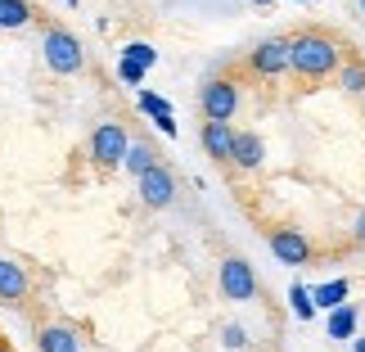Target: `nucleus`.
<instances>
[{
  "mask_svg": "<svg viewBox=\"0 0 365 352\" xmlns=\"http://www.w3.org/2000/svg\"><path fill=\"white\" fill-rule=\"evenodd\" d=\"M289 307H293V316H298V321H312V316H316L312 289H307V285H293V289H289Z\"/></svg>",
  "mask_w": 365,
  "mask_h": 352,
  "instance_id": "18",
  "label": "nucleus"
},
{
  "mask_svg": "<svg viewBox=\"0 0 365 352\" xmlns=\"http://www.w3.org/2000/svg\"><path fill=\"white\" fill-rule=\"evenodd\" d=\"M36 343H41V352H81L77 330H68V326H46L36 334Z\"/></svg>",
  "mask_w": 365,
  "mask_h": 352,
  "instance_id": "12",
  "label": "nucleus"
},
{
  "mask_svg": "<svg viewBox=\"0 0 365 352\" xmlns=\"http://www.w3.org/2000/svg\"><path fill=\"white\" fill-rule=\"evenodd\" d=\"M63 5H81V0H63Z\"/></svg>",
  "mask_w": 365,
  "mask_h": 352,
  "instance_id": "27",
  "label": "nucleus"
},
{
  "mask_svg": "<svg viewBox=\"0 0 365 352\" xmlns=\"http://www.w3.org/2000/svg\"><path fill=\"white\" fill-rule=\"evenodd\" d=\"M153 126H158L163 136H176V122H172V118H158V122H153Z\"/></svg>",
  "mask_w": 365,
  "mask_h": 352,
  "instance_id": "23",
  "label": "nucleus"
},
{
  "mask_svg": "<svg viewBox=\"0 0 365 352\" xmlns=\"http://www.w3.org/2000/svg\"><path fill=\"white\" fill-rule=\"evenodd\" d=\"M289 68L307 81H320L339 68V46L325 32H302V36L289 41Z\"/></svg>",
  "mask_w": 365,
  "mask_h": 352,
  "instance_id": "1",
  "label": "nucleus"
},
{
  "mask_svg": "<svg viewBox=\"0 0 365 352\" xmlns=\"http://www.w3.org/2000/svg\"><path fill=\"white\" fill-rule=\"evenodd\" d=\"M339 86L347 95H365V64H347L343 73H339Z\"/></svg>",
  "mask_w": 365,
  "mask_h": 352,
  "instance_id": "19",
  "label": "nucleus"
},
{
  "mask_svg": "<svg viewBox=\"0 0 365 352\" xmlns=\"http://www.w3.org/2000/svg\"><path fill=\"white\" fill-rule=\"evenodd\" d=\"M0 352H14V348H5V343H0Z\"/></svg>",
  "mask_w": 365,
  "mask_h": 352,
  "instance_id": "28",
  "label": "nucleus"
},
{
  "mask_svg": "<svg viewBox=\"0 0 365 352\" xmlns=\"http://www.w3.org/2000/svg\"><path fill=\"white\" fill-rule=\"evenodd\" d=\"M298 5H307V0H298Z\"/></svg>",
  "mask_w": 365,
  "mask_h": 352,
  "instance_id": "29",
  "label": "nucleus"
},
{
  "mask_svg": "<svg viewBox=\"0 0 365 352\" xmlns=\"http://www.w3.org/2000/svg\"><path fill=\"white\" fill-rule=\"evenodd\" d=\"M203 149H207V159L230 163V149H235V126H230V122H203Z\"/></svg>",
  "mask_w": 365,
  "mask_h": 352,
  "instance_id": "11",
  "label": "nucleus"
},
{
  "mask_svg": "<svg viewBox=\"0 0 365 352\" xmlns=\"http://www.w3.org/2000/svg\"><path fill=\"white\" fill-rule=\"evenodd\" d=\"M221 293H226L230 303L257 298V276H252V266L244 258H226V262H221Z\"/></svg>",
  "mask_w": 365,
  "mask_h": 352,
  "instance_id": "5",
  "label": "nucleus"
},
{
  "mask_svg": "<svg viewBox=\"0 0 365 352\" xmlns=\"http://www.w3.org/2000/svg\"><path fill=\"white\" fill-rule=\"evenodd\" d=\"M221 343H226L230 352H240V348H248V330L244 326H226L221 330Z\"/></svg>",
  "mask_w": 365,
  "mask_h": 352,
  "instance_id": "21",
  "label": "nucleus"
},
{
  "mask_svg": "<svg viewBox=\"0 0 365 352\" xmlns=\"http://www.w3.org/2000/svg\"><path fill=\"white\" fill-rule=\"evenodd\" d=\"M312 303H316V312L320 307H325V312H339V307L347 303V280H325V285H316Z\"/></svg>",
  "mask_w": 365,
  "mask_h": 352,
  "instance_id": "13",
  "label": "nucleus"
},
{
  "mask_svg": "<svg viewBox=\"0 0 365 352\" xmlns=\"http://www.w3.org/2000/svg\"><path fill=\"white\" fill-rule=\"evenodd\" d=\"M361 9H365V0H361Z\"/></svg>",
  "mask_w": 365,
  "mask_h": 352,
  "instance_id": "30",
  "label": "nucleus"
},
{
  "mask_svg": "<svg viewBox=\"0 0 365 352\" xmlns=\"http://www.w3.org/2000/svg\"><path fill=\"white\" fill-rule=\"evenodd\" d=\"M122 167H126V172H131V176L140 181L145 172H153V167H158V154H153V149L145 145V140H131V149H126V163H122Z\"/></svg>",
  "mask_w": 365,
  "mask_h": 352,
  "instance_id": "14",
  "label": "nucleus"
},
{
  "mask_svg": "<svg viewBox=\"0 0 365 352\" xmlns=\"http://www.w3.org/2000/svg\"><path fill=\"white\" fill-rule=\"evenodd\" d=\"M140 199H145L149 208H172V199H176V176L158 163L153 172L140 176Z\"/></svg>",
  "mask_w": 365,
  "mask_h": 352,
  "instance_id": "8",
  "label": "nucleus"
},
{
  "mask_svg": "<svg viewBox=\"0 0 365 352\" xmlns=\"http://www.w3.org/2000/svg\"><path fill=\"white\" fill-rule=\"evenodd\" d=\"M46 64H50V73H81V64H86V50H81V41L68 32V27H50L46 32Z\"/></svg>",
  "mask_w": 365,
  "mask_h": 352,
  "instance_id": "2",
  "label": "nucleus"
},
{
  "mask_svg": "<svg viewBox=\"0 0 365 352\" xmlns=\"http://www.w3.org/2000/svg\"><path fill=\"white\" fill-rule=\"evenodd\" d=\"M248 64H252V73H257V77L289 73V36H266L262 46L248 54Z\"/></svg>",
  "mask_w": 365,
  "mask_h": 352,
  "instance_id": "6",
  "label": "nucleus"
},
{
  "mask_svg": "<svg viewBox=\"0 0 365 352\" xmlns=\"http://www.w3.org/2000/svg\"><path fill=\"white\" fill-rule=\"evenodd\" d=\"M27 293H32V280H27V271H23L19 262L0 258V298H5V303H23Z\"/></svg>",
  "mask_w": 365,
  "mask_h": 352,
  "instance_id": "9",
  "label": "nucleus"
},
{
  "mask_svg": "<svg viewBox=\"0 0 365 352\" xmlns=\"http://www.w3.org/2000/svg\"><path fill=\"white\" fill-rule=\"evenodd\" d=\"M266 159V145L257 131H235V149H230V163L244 167V172H252V167H262Z\"/></svg>",
  "mask_w": 365,
  "mask_h": 352,
  "instance_id": "10",
  "label": "nucleus"
},
{
  "mask_svg": "<svg viewBox=\"0 0 365 352\" xmlns=\"http://www.w3.org/2000/svg\"><path fill=\"white\" fill-rule=\"evenodd\" d=\"M352 348H356V352H365V339H352Z\"/></svg>",
  "mask_w": 365,
  "mask_h": 352,
  "instance_id": "25",
  "label": "nucleus"
},
{
  "mask_svg": "<svg viewBox=\"0 0 365 352\" xmlns=\"http://www.w3.org/2000/svg\"><path fill=\"white\" fill-rule=\"evenodd\" d=\"M118 77H122V81H131V86H140V81H145V68H135V64L118 59Z\"/></svg>",
  "mask_w": 365,
  "mask_h": 352,
  "instance_id": "22",
  "label": "nucleus"
},
{
  "mask_svg": "<svg viewBox=\"0 0 365 352\" xmlns=\"http://www.w3.org/2000/svg\"><path fill=\"white\" fill-rule=\"evenodd\" d=\"M199 104H203L207 122H230V118H235V109H240V86H235L230 77H212V81L203 86Z\"/></svg>",
  "mask_w": 365,
  "mask_h": 352,
  "instance_id": "4",
  "label": "nucleus"
},
{
  "mask_svg": "<svg viewBox=\"0 0 365 352\" xmlns=\"http://www.w3.org/2000/svg\"><path fill=\"white\" fill-rule=\"evenodd\" d=\"M27 23H32L27 0H0V27H27Z\"/></svg>",
  "mask_w": 365,
  "mask_h": 352,
  "instance_id": "16",
  "label": "nucleus"
},
{
  "mask_svg": "<svg viewBox=\"0 0 365 352\" xmlns=\"http://www.w3.org/2000/svg\"><path fill=\"white\" fill-rule=\"evenodd\" d=\"M271 253L284 266H307V262H312V239H307L302 231H289V226L271 231Z\"/></svg>",
  "mask_w": 365,
  "mask_h": 352,
  "instance_id": "7",
  "label": "nucleus"
},
{
  "mask_svg": "<svg viewBox=\"0 0 365 352\" xmlns=\"http://www.w3.org/2000/svg\"><path fill=\"white\" fill-rule=\"evenodd\" d=\"M252 5H271V0H252Z\"/></svg>",
  "mask_w": 365,
  "mask_h": 352,
  "instance_id": "26",
  "label": "nucleus"
},
{
  "mask_svg": "<svg viewBox=\"0 0 365 352\" xmlns=\"http://www.w3.org/2000/svg\"><path fill=\"white\" fill-rule=\"evenodd\" d=\"M122 59H126V64H135V68H145V73H149V68L158 64V50H153L149 41H131V46H122Z\"/></svg>",
  "mask_w": 365,
  "mask_h": 352,
  "instance_id": "17",
  "label": "nucleus"
},
{
  "mask_svg": "<svg viewBox=\"0 0 365 352\" xmlns=\"http://www.w3.org/2000/svg\"><path fill=\"white\" fill-rule=\"evenodd\" d=\"M140 114H149L153 122H158V118H172V104H167L163 95H153V91H145V95H140Z\"/></svg>",
  "mask_w": 365,
  "mask_h": 352,
  "instance_id": "20",
  "label": "nucleus"
},
{
  "mask_svg": "<svg viewBox=\"0 0 365 352\" xmlns=\"http://www.w3.org/2000/svg\"><path fill=\"white\" fill-rule=\"evenodd\" d=\"M356 239H361V244H365V213L356 217Z\"/></svg>",
  "mask_w": 365,
  "mask_h": 352,
  "instance_id": "24",
  "label": "nucleus"
},
{
  "mask_svg": "<svg viewBox=\"0 0 365 352\" xmlns=\"http://www.w3.org/2000/svg\"><path fill=\"white\" fill-rule=\"evenodd\" d=\"M329 339H356V307L343 303L339 312H329Z\"/></svg>",
  "mask_w": 365,
  "mask_h": 352,
  "instance_id": "15",
  "label": "nucleus"
},
{
  "mask_svg": "<svg viewBox=\"0 0 365 352\" xmlns=\"http://www.w3.org/2000/svg\"><path fill=\"white\" fill-rule=\"evenodd\" d=\"M126 149H131V136L122 131L118 122H100L91 136V159L100 167H122L126 163Z\"/></svg>",
  "mask_w": 365,
  "mask_h": 352,
  "instance_id": "3",
  "label": "nucleus"
}]
</instances>
